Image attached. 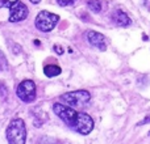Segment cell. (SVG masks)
<instances>
[{
    "instance_id": "6da1fadb",
    "label": "cell",
    "mask_w": 150,
    "mask_h": 144,
    "mask_svg": "<svg viewBox=\"0 0 150 144\" xmlns=\"http://www.w3.org/2000/svg\"><path fill=\"white\" fill-rule=\"evenodd\" d=\"M53 111L58 118L71 129L73 131L80 135H88L93 130V119L91 115L83 111H76L73 106L63 102H55L53 105Z\"/></svg>"
},
{
    "instance_id": "7a4b0ae2",
    "label": "cell",
    "mask_w": 150,
    "mask_h": 144,
    "mask_svg": "<svg viewBox=\"0 0 150 144\" xmlns=\"http://www.w3.org/2000/svg\"><path fill=\"white\" fill-rule=\"evenodd\" d=\"M8 143L12 144H24L26 140V127L23 119L15 118L9 122L5 134Z\"/></svg>"
},
{
    "instance_id": "3957f363",
    "label": "cell",
    "mask_w": 150,
    "mask_h": 144,
    "mask_svg": "<svg viewBox=\"0 0 150 144\" xmlns=\"http://www.w3.org/2000/svg\"><path fill=\"white\" fill-rule=\"evenodd\" d=\"M91 100V94L88 90L86 89H78L73 90V92L63 93L61 96V101L63 103L73 106V108H82V106L87 105Z\"/></svg>"
},
{
    "instance_id": "277c9868",
    "label": "cell",
    "mask_w": 150,
    "mask_h": 144,
    "mask_svg": "<svg viewBox=\"0 0 150 144\" xmlns=\"http://www.w3.org/2000/svg\"><path fill=\"white\" fill-rule=\"evenodd\" d=\"M59 22V16L52 13L49 10H41L36 17V28L44 33H49L55 28V25Z\"/></svg>"
},
{
    "instance_id": "5b68a950",
    "label": "cell",
    "mask_w": 150,
    "mask_h": 144,
    "mask_svg": "<svg viewBox=\"0 0 150 144\" xmlns=\"http://www.w3.org/2000/svg\"><path fill=\"white\" fill-rule=\"evenodd\" d=\"M16 96L20 98V101L25 103H32L36 100V84L33 80H23L20 84L17 85L16 89Z\"/></svg>"
},
{
    "instance_id": "8992f818",
    "label": "cell",
    "mask_w": 150,
    "mask_h": 144,
    "mask_svg": "<svg viewBox=\"0 0 150 144\" xmlns=\"http://www.w3.org/2000/svg\"><path fill=\"white\" fill-rule=\"evenodd\" d=\"M9 10H11V13H9V17H8L9 22H18V21H23V20H25L29 15L28 7H26L24 3L18 1V0L9 8Z\"/></svg>"
},
{
    "instance_id": "52a82bcc",
    "label": "cell",
    "mask_w": 150,
    "mask_h": 144,
    "mask_svg": "<svg viewBox=\"0 0 150 144\" xmlns=\"http://www.w3.org/2000/svg\"><path fill=\"white\" fill-rule=\"evenodd\" d=\"M86 37H87V41L91 46H93L95 49L100 50V51H105L107 46H108V41H107L105 36L99 31H93V30H88L86 33Z\"/></svg>"
},
{
    "instance_id": "ba28073f",
    "label": "cell",
    "mask_w": 150,
    "mask_h": 144,
    "mask_svg": "<svg viewBox=\"0 0 150 144\" xmlns=\"http://www.w3.org/2000/svg\"><path fill=\"white\" fill-rule=\"evenodd\" d=\"M112 21H113L117 26H120V28H127V26H129L130 24H132L129 16L121 9H116L112 13Z\"/></svg>"
},
{
    "instance_id": "9c48e42d",
    "label": "cell",
    "mask_w": 150,
    "mask_h": 144,
    "mask_svg": "<svg viewBox=\"0 0 150 144\" xmlns=\"http://www.w3.org/2000/svg\"><path fill=\"white\" fill-rule=\"evenodd\" d=\"M61 72H62V70H61V67L57 64H47L44 67V73L46 75L47 77H55V76H58V75H61Z\"/></svg>"
},
{
    "instance_id": "30bf717a",
    "label": "cell",
    "mask_w": 150,
    "mask_h": 144,
    "mask_svg": "<svg viewBox=\"0 0 150 144\" xmlns=\"http://www.w3.org/2000/svg\"><path fill=\"white\" fill-rule=\"evenodd\" d=\"M87 7L91 12L100 13L101 10H103V1H101V0H88Z\"/></svg>"
},
{
    "instance_id": "8fae6325",
    "label": "cell",
    "mask_w": 150,
    "mask_h": 144,
    "mask_svg": "<svg viewBox=\"0 0 150 144\" xmlns=\"http://www.w3.org/2000/svg\"><path fill=\"white\" fill-rule=\"evenodd\" d=\"M8 70V60L5 58L4 52L0 50V71H7Z\"/></svg>"
},
{
    "instance_id": "7c38bea8",
    "label": "cell",
    "mask_w": 150,
    "mask_h": 144,
    "mask_svg": "<svg viewBox=\"0 0 150 144\" xmlns=\"http://www.w3.org/2000/svg\"><path fill=\"white\" fill-rule=\"evenodd\" d=\"M17 0H0V8H11Z\"/></svg>"
},
{
    "instance_id": "4fadbf2b",
    "label": "cell",
    "mask_w": 150,
    "mask_h": 144,
    "mask_svg": "<svg viewBox=\"0 0 150 144\" xmlns=\"http://www.w3.org/2000/svg\"><path fill=\"white\" fill-rule=\"evenodd\" d=\"M75 1H76V0H57L58 5H61V7H67V5H70V4H74Z\"/></svg>"
},
{
    "instance_id": "5bb4252c",
    "label": "cell",
    "mask_w": 150,
    "mask_h": 144,
    "mask_svg": "<svg viewBox=\"0 0 150 144\" xmlns=\"http://www.w3.org/2000/svg\"><path fill=\"white\" fill-rule=\"evenodd\" d=\"M8 90H7V87L4 85V82L0 81V97H4V96H7Z\"/></svg>"
},
{
    "instance_id": "9a60e30c",
    "label": "cell",
    "mask_w": 150,
    "mask_h": 144,
    "mask_svg": "<svg viewBox=\"0 0 150 144\" xmlns=\"http://www.w3.org/2000/svg\"><path fill=\"white\" fill-rule=\"evenodd\" d=\"M54 51L57 52L58 55H62L63 54V49L61 46H58V45H54Z\"/></svg>"
},
{
    "instance_id": "2e32d148",
    "label": "cell",
    "mask_w": 150,
    "mask_h": 144,
    "mask_svg": "<svg viewBox=\"0 0 150 144\" xmlns=\"http://www.w3.org/2000/svg\"><path fill=\"white\" fill-rule=\"evenodd\" d=\"M149 122H150V115H148L145 119H142V121L138 123V126H141V124H146V123H149Z\"/></svg>"
},
{
    "instance_id": "e0dca14e",
    "label": "cell",
    "mask_w": 150,
    "mask_h": 144,
    "mask_svg": "<svg viewBox=\"0 0 150 144\" xmlns=\"http://www.w3.org/2000/svg\"><path fill=\"white\" fill-rule=\"evenodd\" d=\"M29 1H30V3H33V4H38V3L41 1V0H29Z\"/></svg>"
},
{
    "instance_id": "ac0fdd59",
    "label": "cell",
    "mask_w": 150,
    "mask_h": 144,
    "mask_svg": "<svg viewBox=\"0 0 150 144\" xmlns=\"http://www.w3.org/2000/svg\"><path fill=\"white\" fill-rule=\"evenodd\" d=\"M148 39H149L148 36H146V34H144V41H148Z\"/></svg>"
}]
</instances>
